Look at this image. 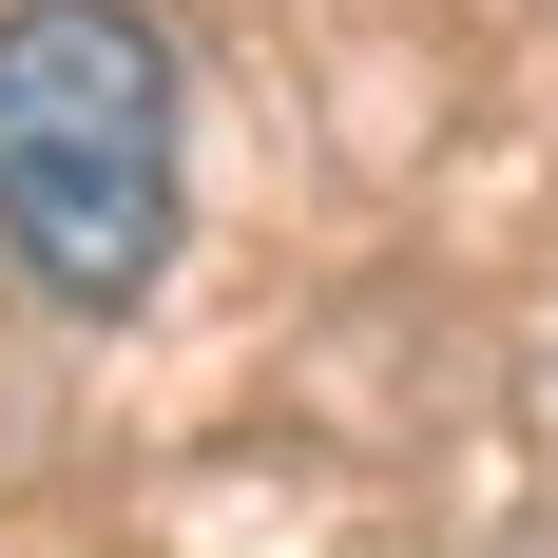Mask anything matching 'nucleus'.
I'll use <instances>...</instances> for the list:
<instances>
[{
	"instance_id": "f257e3e1",
	"label": "nucleus",
	"mask_w": 558,
	"mask_h": 558,
	"mask_svg": "<svg viewBox=\"0 0 558 558\" xmlns=\"http://www.w3.org/2000/svg\"><path fill=\"white\" fill-rule=\"evenodd\" d=\"M0 251L58 308H135L173 270V58L135 0L0 20Z\"/></svg>"
}]
</instances>
